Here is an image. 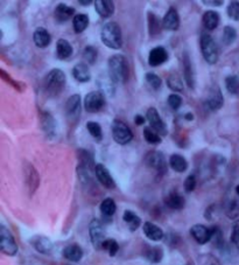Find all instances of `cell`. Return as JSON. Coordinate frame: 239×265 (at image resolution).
Listing matches in <instances>:
<instances>
[{
  "label": "cell",
  "instance_id": "obj_1",
  "mask_svg": "<svg viewBox=\"0 0 239 265\" xmlns=\"http://www.w3.org/2000/svg\"><path fill=\"white\" fill-rule=\"evenodd\" d=\"M109 75L114 83L125 84L130 78V63L128 59L120 54L109 57Z\"/></svg>",
  "mask_w": 239,
  "mask_h": 265
},
{
  "label": "cell",
  "instance_id": "obj_2",
  "mask_svg": "<svg viewBox=\"0 0 239 265\" xmlns=\"http://www.w3.org/2000/svg\"><path fill=\"white\" fill-rule=\"evenodd\" d=\"M101 40L110 49H120L123 47V35L119 25L114 21L105 24L101 33Z\"/></svg>",
  "mask_w": 239,
  "mask_h": 265
},
{
  "label": "cell",
  "instance_id": "obj_3",
  "mask_svg": "<svg viewBox=\"0 0 239 265\" xmlns=\"http://www.w3.org/2000/svg\"><path fill=\"white\" fill-rule=\"evenodd\" d=\"M66 78L61 69H53L44 78V90L50 97L59 96L65 89Z\"/></svg>",
  "mask_w": 239,
  "mask_h": 265
},
{
  "label": "cell",
  "instance_id": "obj_4",
  "mask_svg": "<svg viewBox=\"0 0 239 265\" xmlns=\"http://www.w3.org/2000/svg\"><path fill=\"white\" fill-rule=\"evenodd\" d=\"M199 46H201L202 55H203L205 62H208L209 65H216L219 57V50L213 36L207 33L202 34L199 39Z\"/></svg>",
  "mask_w": 239,
  "mask_h": 265
},
{
  "label": "cell",
  "instance_id": "obj_5",
  "mask_svg": "<svg viewBox=\"0 0 239 265\" xmlns=\"http://www.w3.org/2000/svg\"><path fill=\"white\" fill-rule=\"evenodd\" d=\"M145 164H146L151 169H153L158 175L162 176L167 173L168 164L167 161H166V158L162 152L159 151L148 152L146 157H145Z\"/></svg>",
  "mask_w": 239,
  "mask_h": 265
},
{
  "label": "cell",
  "instance_id": "obj_6",
  "mask_svg": "<svg viewBox=\"0 0 239 265\" xmlns=\"http://www.w3.org/2000/svg\"><path fill=\"white\" fill-rule=\"evenodd\" d=\"M112 136L114 142L119 145H128L133 139V132L130 126L120 120H114L112 123Z\"/></svg>",
  "mask_w": 239,
  "mask_h": 265
},
{
  "label": "cell",
  "instance_id": "obj_7",
  "mask_svg": "<svg viewBox=\"0 0 239 265\" xmlns=\"http://www.w3.org/2000/svg\"><path fill=\"white\" fill-rule=\"evenodd\" d=\"M0 250L6 256H16L18 245L14 236L4 224L0 225Z\"/></svg>",
  "mask_w": 239,
  "mask_h": 265
},
{
  "label": "cell",
  "instance_id": "obj_8",
  "mask_svg": "<svg viewBox=\"0 0 239 265\" xmlns=\"http://www.w3.org/2000/svg\"><path fill=\"white\" fill-rule=\"evenodd\" d=\"M105 105V97L101 91H91L84 97V109L89 114L99 112Z\"/></svg>",
  "mask_w": 239,
  "mask_h": 265
},
{
  "label": "cell",
  "instance_id": "obj_9",
  "mask_svg": "<svg viewBox=\"0 0 239 265\" xmlns=\"http://www.w3.org/2000/svg\"><path fill=\"white\" fill-rule=\"evenodd\" d=\"M89 235H90V240H91V243L93 245V248L96 250H101L103 243L105 242V231H104V227L101 223V221L97 220H92L89 224Z\"/></svg>",
  "mask_w": 239,
  "mask_h": 265
},
{
  "label": "cell",
  "instance_id": "obj_10",
  "mask_svg": "<svg viewBox=\"0 0 239 265\" xmlns=\"http://www.w3.org/2000/svg\"><path fill=\"white\" fill-rule=\"evenodd\" d=\"M81 96L76 94V95H72L68 98L65 103V116L68 118V121L74 125L77 123L78 118L81 116Z\"/></svg>",
  "mask_w": 239,
  "mask_h": 265
},
{
  "label": "cell",
  "instance_id": "obj_11",
  "mask_svg": "<svg viewBox=\"0 0 239 265\" xmlns=\"http://www.w3.org/2000/svg\"><path fill=\"white\" fill-rule=\"evenodd\" d=\"M23 175H25V181L27 187H28L29 193L34 194L36 190L40 186V175H39V172L35 169V167L32 165L31 163L26 161L23 164Z\"/></svg>",
  "mask_w": 239,
  "mask_h": 265
},
{
  "label": "cell",
  "instance_id": "obj_12",
  "mask_svg": "<svg viewBox=\"0 0 239 265\" xmlns=\"http://www.w3.org/2000/svg\"><path fill=\"white\" fill-rule=\"evenodd\" d=\"M146 118L150 123L151 129H153L156 133H159L160 136H167L168 130L167 125H166L165 121L162 120V118L160 117L158 110L155 108H150L147 110Z\"/></svg>",
  "mask_w": 239,
  "mask_h": 265
},
{
  "label": "cell",
  "instance_id": "obj_13",
  "mask_svg": "<svg viewBox=\"0 0 239 265\" xmlns=\"http://www.w3.org/2000/svg\"><path fill=\"white\" fill-rule=\"evenodd\" d=\"M95 175L97 180L99 181L103 187L108 188V190H113L116 188V181L112 178V175L109 172V169L103 164H96Z\"/></svg>",
  "mask_w": 239,
  "mask_h": 265
},
{
  "label": "cell",
  "instance_id": "obj_14",
  "mask_svg": "<svg viewBox=\"0 0 239 265\" xmlns=\"http://www.w3.org/2000/svg\"><path fill=\"white\" fill-rule=\"evenodd\" d=\"M190 235L198 244H205L213 239V230L203 224H195L190 228Z\"/></svg>",
  "mask_w": 239,
  "mask_h": 265
},
{
  "label": "cell",
  "instance_id": "obj_15",
  "mask_svg": "<svg viewBox=\"0 0 239 265\" xmlns=\"http://www.w3.org/2000/svg\"><path fill=\"white\" fill-rule=\"evenodd\" d=\"M29 243L36 251L42 255H49L53 251V242L46 236L36 235L29 240Z\"/></svg>",
  "mask_w": 239,
  "mask_h": 265
},
{
  "label": "cell",
  "instance_id": "obj_16",
  "mask_svg": "<svg viewBox=\"0 0 239 265\" xmlns=\"http://www.w3.org/2000/svg\"><path fill=\"white\" fill-rule=\"evenodd\" d=\"M207 103H208L209 108H210V110H213V111L219 110V109L223 106V103H224L223 94H222V91H220V88L217 84L213 85V88L210 89Z\"/></svg>",
  "mask_w": 239,
  "mask_h": 265
},
{
  "label": "cell",
  "instance_id": "obj_17",
  "mask_svg": "<svg viewBox=\"0 0 239 265\" xmlns=\"http://www.w3.org/2000/svg\"><path fill=\"white\" fill-rule=\"evenodd\" d=\"M162 27L166 30H172L175 32L180 28V17H178L177 11L174 7H171L165 14L162 19Z\"/></svg>",
  "mask_w": 239,
  "mask_h": 265
},
{
  "label": "cell",
  "instance_id": "obj_18",
  "mask_svg": "<svg viewBox=\"0 0 239 265\" xmlns=\"http://www.w3.org/2000/svg\"><path fill=\"white\" fill-rule=\"evenodd\" d=\"M168 60V53L163 47H155L150 51L148 55V65L151 67H159Z\"/></svg>",
  "mask_w": 239,
  "mask_h": 265
},
{
  "label": "cell",
  "instance_id": "obj_19",
  "mask_svg": "<svg viewBox=\"0 0 239 265\" xmlns=\"http://www.w3.org/2000/svg\"><path fill=\"white\" fill-rule=\"evenodd\" d=\"M72 77L80 82V83H87L91 80V74H90L89 66L86 62H80L72 68Z\"/></svg>",
  "mask_w": 239,
  "mask_h": 265
},
{
  "label": "cell",
  "instance_id": "obj_20",
  "mask_svg": "<svg viewBox=\"0 0 239 265\" xmlns=\"http://www.w3.org/2000/svg\"><path fill=\"white\" fill-rule=\"evenodd\" d=\"M77 160H78V166L81 169H87V170H95L96 165H95V159H93L92 154L90 153L89 151L87 150H77Z\"/></svg>",
  "mask_w": 239,
  "mask_h": 265
},
{
  "label": "cell",
  "instance_id": "obj_21",
  "mask_svg": "<svg viewBox=\"0 0 239 265\" xmlns=\"http://www.w3.org/2000/svg\"><path fill=\"white\" fill-rule=\"evenodd\" d=\"M183 74L187 85L190 89H194V87H195V72L193 69L192 60H190L189 54L187 51L183 54Z\"/></svg>",
  "mask_w": 239,
  "mask_h": 265
},
{
  "label": "cell",
  "instance_id": "obj_22",
  "mask_svg": "<svg viewBox=\"0 0 239 265\" xmlns=\"http://www.w3.org/2000/svg\"><path fill=\"white\" fill-rule=\"evenodd\" d=\"M143 230L145 236H146L148 240L154 241V242H159V241H161L163 239V236H165L161 228L158 227L156 224L152 223V222H145Z\"/></svg>",
  "mask_w": 239,
  "mask_h": 265
},
{
  "label": "cell",
  "instance_id": "obj_23",
  "mask_svg": "<svg viewBox=\"0 0 239 265\" xmlns=\"http://www.w3.org/2000/svg\"><path fill=\"white\" fill-rule=\"evenodd\" d=\"M33 41H34L36 47L47 48L51 42V36L46 28L39 27V28H36L34 30V34H33Z\"/></svg>",
  "mask_w": 239,
  "mask_h": 265
},
{
  "label": "cell",
  "instance_id": "obj_24",
  "mask_svg": "<svg viewBox=\"0 0 239 265\" xmlns=\"http://www.w3.org/2000/svg\"><path fill=\"white\" fill-rule=\"evenodd\" d=\"M95 10L101 18H110L114 13V2L111 0H96Z\"/></svg>",
  "mask_w": 239,
  "mask_h": 265
},
{
  "label": "cell",
  "instance_id": "obj_25",
  "mask_svg": "<svg viewBox=\"0 0 239 265\" xmlns=\"http://www.w3.org/2000/svg\"><path fill=\"white\" fill-rule=\"evenodd\" d=\"M62 255L65 260L77 263V262H80L82 257H83V250H82L81 246L76 244V243H72V244L66 245L65 248L63 249Z\"/></svg>",
  "mask_w": 239,
  "mask_h": 265
},
{
  "label": "cell",
  "instance_id": "obj_26",
  "mask_svg": "<svg viewBox=\"0 0 239 265\" xmlns=\"http://www.w3.org/2000/svg\"><path fill=\"white\" fill-rule=\"evenodd\" d=\"M219 13L215 11H207L203 14V18H202V23H203L204 28L208 30L216 29L219 25Z\"/></svg>",
  "mask_w": 239,
  "mask_h": 265
},
{
  "label": "cell",
  "instance_id": "obj_27",
  "mask_svg": "<svg viewBox=\"0 0 239 265\" xmlns=\"http://www.w3.org/2000/svg\"><path fill=\"white\" fill-rule=\"evenodd\" d=\"M74 14H75V8H72L70 7V6H68L65 4H59L56 6L55 11H54L55 19L59 21V23H65V21H68Z\"/></svg>",
  "mask_w": 239,
  "mask_h": 265
},
{
  "label": "cell",
  "instance_id": "obj_28",
  "mask_svg": "<svg viewBox=\"0 0 239 265\" xmlns=\"http://www.w3.org/2000/svg\"><path fill=\"white\" fill-rule=\"evenodd\" d=\"M72 46L65 39H59L56 42V56L60 60H66L72 55Z\"/></svg>",
  "mask_w": 239,
  "mask_h": 265
},
{
  "label": "cell",
  "instance_id": "obj_29",
  "mask_svg": "<svg viewBox=\"0 0 239 265\" xmlns=\"http://www.w3.org/2000/svg\"><path fill=\"white\" fill-rule=\"evenodd\" d=\"M165 203L168 208L174 209V210H181L184 207V197L181 194L176 193V192H172L169 193L165 199Z\"/></svg>",
  "mask_w": 239,
  "mask_h": 265
},
{
  "label": "cell",
  "instance_id": "obj_30",
  "mask_svg": "<svg viewBox=\"0 0 239 265\" xmlns=\"http://www.w3.org/2000/svg\"><path fill=\"white\" fill-rule=\"evenodd\" d=\"M41 125L42 130L44 131L46 136L48 137H54L55 136V121H54V118L51 117L49 112H41Z\"/></svg>",
  "mask_w": 239,
  "mask_h": 265
},
{
  "label": "cell",
  "instance_id": "obj_31",
  "mask_svg": "<svg viewBox=\"0 0 239 265\" xmlns=\"http://www.w3.org/2000/svg\"><path fill=\"white\" fill-rule=\"evenodd\" d=\"M147 24H148V33L150 35L152 36H156L161 33L162 27V23L160 21V19L156 17L153 12H148L147 13Z\"/></svg>",
  "mask_w": 239,
  "mask_h": 265
},
{
  "label": "cell",
  "instance_id": "obj_32",
  "mask_svg": "<svg viewBox=\"0 0 239 265\" xmlns=\"http://www.w3.org/2000/svg\"><path fill=\"white\" fill-rule=\"evenodd\" d=\"M169 166H171L172 169L175 170V172L183 173L188 169V163L184 159L183 155L172 154L171 158H169Z\"/></svg>",
  "mask_w": 239,
  "mask_h": 265
},
{
  "label": "cell",
  "instance_id": "obj_33",
  "mask_svg": "<svg viewBox=\"0 0 239 265\" xmlns=\"http://www.w3.org/2000/svg\"><path fill=\"white\" fill-rule=\"evenodd\" d=\"M89 23L90 20L87 14L78 13L75 15L74 19H72V27H74L75 33H77V34L83 33L87 28V26H89Z\"/></svg>",
  "mask_w": 239,
  "mask_h": 265
},
{
  "label": "cell",
  "instance_id": "obj_34",
  "mask_svg": "<svg viewBox=\"0 0 239 265\" xmlns=\"http://www.w3.org/2000/svg\"><path fill=\"white\" fill-rule=\"evenodd\" d=\"M123 220L129 225V229L131 231H135L141 224V218L132 210H125L124 212Z\"/></svg>",
  "mask_w": 239,
  "mask_h": 265
},
{
  "label": "cell",
  "instance_id": "obj_35",
  "mask_svg": "<svg viewBox=\"0 0 239 265\" xmlns=\"http://www.w3.org/2000/svg\"><path fill=\"white\" fill-rule=\"evenodd\" d=\"M99 209H101V213L103 215L107 216V217H111V216H113L114 213L117 212V205L113 199L108 197V199L102 201Z\"/></svg>",
  "mask_w": 239,
  "mask_h": 265
},
{
  "label": "cell",
  "instance_id": "obj_36",
  "mask_svg": "<svg viewBox=\"0 0 239 265\" xmlns=\"http://www.w3.org/2000/svg\"><path fill=\"white\" fill-rule=\"evenodd\" d=\"M145 257L147 258L148 261L152 262V263L156 264L160 263L163 258V250L160 246H153V248H148L146 251H145Z\"/></svg>",
  "mask_w": 239,
  "mask_h": 265
},
{
  "label": "cell",
  "instance_id": "obj_37",
  "mask_svg": "<svg viewBox=\"0 0 239 265\" xmlns=\"http://www.w3.org/2000/svg\"><path fill=\"white\" fill-rule=\"evenodd\" d=\"M225 87L226 90H228L231 95H239V76H228V77L225 78Z\"/></svg>",
  "mask_w": 239,
  "mask_h": 265
},
{
  "label": "cell",
  "instance_id": "obj_38",
  "mask_svg": "<svg viewBox=\"0 0 239 265\" xmlns=\"http://www.w3.org/2000/svg\"><path fill=\"white\" fill-rule=\"evenodd\" d=\"M237 40V29L232 26H225L223 29V42L226 46L232 45Z\"/></svg>",
  "mask_w": 239,
  "mask_h": 265
},
{
  "label": "cell",
  "instance_id": "obj_39",
  "mask_svg": "<svg viewBox=\"0 0 239 265\" xmlns=\"http://www.w3.org/2000/svg\"><path fill=\"white\" fill-rule=\"evenodd\" d=\"M97 57H98V50L93 46H87L83 50V59L87 65H95Z\"/></svg>",
  "mask_w": 239,
  "mask_h": 265
},
{
  "label": "cell",
  "instance_id": "obj_40",
  "mask_svg": "<svg viewBox=\"0 0 239 265\" xmlns=\"http://www.w3.org/2000/svg\"><path fill=\"white\" fill-rule=\"evenodd\" d=\"M144 137H145V140H146L148 144L159 145V144H161V142H162L161 136H160L159 133H156L153 129H151V127H145Z\"/></svg>",
  "mask_w": 239,
  "mask_h": 265
},
{
  "label": "cell",
  "instance_id": "obj_41",
  "mask_svg": "<svg viewBox=\"0 0 239 265\" xmlns=\"http://www.w3.org/2000/svg\"><path fill=\"white\" fill-rule=\"evenodd\" d=\"M87 131H89V133L91 135L92 138L96 139L97 142H101V140L103 139L102 127L98 123H97V121H92V120L87 121Z\"/></svg>",
  "mask_w": 239,
  "mask_h": 265
},
{
  "label": "cell",
  "instance_id": "obj_42",
  "mask_svg": "<svg viewBox=\"0 0 239 265\" xmlns=\"http://www.w3.org/2000/svg\"><path fill=\"white\" fill-rule=\"evenodd\" d=\"M0 77L2 78V81H5L6 83L7 84H10L11 87H13L14 89H16L17 91H23V89H25V85H23L22 83H21V82L19 81H16V80H13V78L11 77L10 75L7 74V72H5L4 69H1L0 70Z\"/></svg>",
  "mask_w": 239,
  "mask_h": 265
},
{
  "label": "cell",
  "instance_id": "obj_43",
  "mask_svg": "<svg viewBox=\"0 0 239 265\" xmlns=\"http://www.w3.org/2000/svg\"><path fill=\"white\" fill-rule=\"evenodd\" d=\"M102 249L103 250L108 251L109 255H110L111 257H113V256L117 255L118 250H119V244H118V242L116 240L107 239L105 240V242L103 243Z\"/></svg>",
  "mask_w": 239,
  "mask_h": 265
},
{
  "label": "cell",
  "instance_id": "obj_44",
  "mask_svg": "<svg viewBox=\"0 0 239 265\" xmlns=\"http://www.w3.org/2000/svg\"><path fill=\"white\" fill-rule=\"evenodd\" d=\"M145 80H146L147 84L150 85L153 90H159L162 85L161 78L156 74H153V72H147V74L145 75Z\"/></svg>",
  "mask_w": 239,
  "mask_h": 265
},
{
  "label": "cell",
  "instance_id": "obj_45",
  "mask_svg": "<svg viewBox=\"0 0 239 265\" xmlns=\"http://www.w3.org/2000/svg\"><path fill=\"white\" fill-rule=\"evenodd\" d=\"M167 85L171 90L173 91H182L183 84L177 75H171L167 78Z\"/></svg>",
  "mask_w": 239,
  "mask_h": 265
},
{
  "label": "cell",
  "instance_id": "obj_46",
  "mask_svg": "<svg viewBox=\"0 0 239 265\" xmlns=\"http://www.w3.org/2000/svg\"><path fill=\"white\" fill-rule=\"evenodd\" d=\"M226 215H228L229 218L234 220V218H237L239 215V203L236 200L230 201V203L226 207Z\"/></svg>",
  "mask_w": 239,
  "mask_h": 265
},
{
  "label": "cell",
  "instance_id": "obj_47",
  "mask_svg": "<svg viewBox=\"0 0 239 265\" xmlns=\"http://www.w3.org/2000/svg\"><path fill=\"white\" fill-rule=\"evenodd\" d=\"M226 13L231 20H239V1H231L226 8Z\"/></svg>",
  "mask_w": 239,
  "mask_h": 265
},
{
  "label": "cell",
  "instance_id": "obj_48",
  "mask_svg": "<svg viewBox=\"0 0 239 265\" xmlns=\"http://www.w3.org/2000/svg\"><path fill=\"white\" fill-rule=\"evenodd\" d=\"M167 102L168 105L171 106L173 110H177V109H180L181 105H182V97L177 95V94H171V95L168 96Z\"/></svg>",
  "mask_w": 239,
  "mask_h": 265
},
{
  "label": "cell",
  "instance_id": "obj_49",
  "mask_svg": "<svg viewBox=\"0 0 239 265\" xmlns=\"http://www.w3.org/2000/svg\"><path fill=\"white\" fill-rule=\"evenodd\" d=\"M183 188L187 193H192L194 190L196 188V178L194 174H190L189 176H187L186 180H184L183 184Z\"/></svg>",
  "mask_w": 239,
  "mask_h": 265
},
{
  "label": "cell",
  "instance_id": "obj_50",
  "mask_svg": "<svg viewBox=\"0 0 239 265\" xmlns=\"http://www.w3.org/2000/svg\"><path fill=\"white\" fill-rule=\"evenodd\" d=\"M231 242H232V244H234L239 250V220L236 221L234 225H232Z\"/></svg>",
  "mask_w": 239,
  "mask_h": 265
},
{
  "label": "cell",
  "instance_id": "obj_51",
  "mask_svg": "<svg viewBox=\"0 0 239 265\" xmlns=\"http://www.w3.org/2000/svg\"><path fill=\"white\" fill-rule=\"evenodd\" d=\"M202 4L207 5V6H215V7H218V6H222L224 4V1H222V0H203Z\"/></svg>",
  "mask_w": 239,
  "mask_h": 265
},
{
  "label": "cell",
  "instance_id": "obj_52",
  "mask_svg": "<svg viewBox=\"0 0 239 265\" xmlns=\"http://www.w3.org/2000/svg\"><path fill=\"white\" fill-rule=\"evenodd\" d=\"M145 121H146V120H145V117H143V116L141 115H137L134 117V123H135V125H143V124L145 123Z\"/></svg>",
  "mask_w": 239,
  "mask_h": 265
},
{
  "label": "cell",
  "instance_id": "obj_53",
  "mask_svg": "<svg viewBox=\"0 0 239 265\" xmlns=\"http://www.w3.org/2000/svg\"><path fill=\"white\" fill-rule=\"evenodd\" d=\"M78 4H81L83 6H87V5H91L92 1L91 0H78Z\"/></svg>",
  "mask_w": 239,
  "mask_h": 265
},
{
  "label": "cell",
  "instance_id": "obj_54",
  "mask_svg": "<svg viewBox=\"0 0 239 265\" xmlns=\"http://www.w3.org/2000/svg\"><path fill=\"white\" fill-rule=\"evenodd\" d=\"M184 117H186L187 120H194V115L192 114V112H188V114L184 116Z\"/></svg>",
  "mask_w": 239,
  "mask_h": 265
},
{
  "label": "cell",
  "instance_id": "obj_55",
  "mask_svg": "<svg viewBox=\"0 0 239 265\" xmlns=\"http://www.w3.org/2000/svg\"><path fill=\"white\" fill-rule=\"evenodd\" d=\"M236 193H237L238 195H239V185L237 186V187H236Z\"/></svg>",
  "mask_w": 239,
  "mask_h": 265
}]
</instances>
